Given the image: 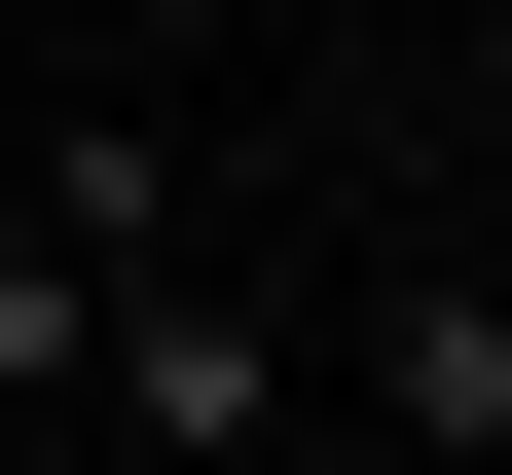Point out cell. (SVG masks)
I'll return each mask as SVG.
<instances>
[{"instance_id":"obj_3","label":"cell","mask_w":512,"mask_h":475,"mask_svg":"<svg viewBox=\"0 0 512 475\" xmlns=\"http://www.w3.org/2000/svg\"><path fill=\"white\" fill-rule=\"evenodd\" d=\"M366 475H512V256H439V293H366Z\"/></svg>"},{"instance_id":"obj_5","label":"cell","mask_w":512,"mask_h":475,"mask_svg":"<svg viewBox=\"0 0 512 475\" xmlns=\"http://www.w3.org/2000/svg\"><path fill=\"white\" fill-rule=\"evenodd\" d=\"M147 37H220V0H147Z\"/></svg>"},{"instance_id":"obj_2","label":"cell","mask_w":512,"mask_h":475,"mask_svg":"<svg viewBox=\"0 0 512 475\" xmlns=\"http://www.w3.org/2000/svg\"><path fill=\"white\" fill-rule=\"evenodd\" d=\"M74 439H110V475H293L330 402H293V329H256V293H147V329H110V402H74Z\"/></svg>"},{"instance_id":"obj_6","label":"cell","mask_w":512,"mask_h":475,"mask_svg":"<svg viewBox=\"0 0 512 475\" xmlns=\"http://www.w3.org/2000/svg\"><path fill=\"white\" fill-rule=\"evenodd\" d=\"M293 475H366V439H293Z\"/></svg>"},{"instance_id":"obj_1","label":"cell","mask_w":512,"mask_h":475,"mask_svg":"<svg viewBox=\"0 0 512 475\" xmlns=\"http://www.w3.org/2000/svg\"><path fill=\"white\" fill-rule=\"evenodd\" d=\"M147 293H183V147H147V110H74V147L0 183V439H74Z\"/></svg>"},{"instance_id":"obj_4","label":"cell","mask_w":512,"mask_h":475,"mask_svg":"<svg viewBox=\"0 0 512 475\" xmlns=\"http://www.w3.org/2000/svg\"><path fill=\"white\" fill-rule=\"evenodd\" d=\"M476 110H512V0H476Z\"/></svg>"}]
</instances>
